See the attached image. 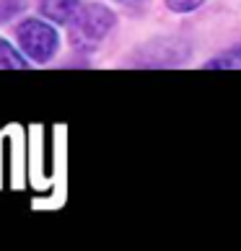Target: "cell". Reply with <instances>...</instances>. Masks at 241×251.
Returning <instances> with one entry per match:
<instances>
[{"mask_svg": "<svg viewBox=\"0 0 241 251\" xmlns=\"http://www.w3.org/2000/svg\"><path fill=\"white\" fill-rule=\"evenodd\" d=\"M70 26V42L78 52H91L96 50L107 34L114 29V13L101 3L80 5V11L73 16Z\"/></svg>", "mask_w": 241, "mask_h": 251, "instance_id": "cell-1", "label": "cell"}, {"mask_svg": "<svg viewBox=\"0 0 241 251\" xmlns=\"http://www.w3.org/2000/svg\"><path fill=\"white\" fill-rule=\"evenodd\" d=\"M16 36H18V44H21V52L36 62L52 60L60 44L57 31L47 21H39V18H26L24 24H18Z\"/></svg>", "mask_w": 241, "mask_h": 251, "instance_id": "cell-2", "label": "cell"}, {"mask_svg": "<svg viewBox=\"0 0 241 251\" xmlns=\"http://www.w3.org/2000/svg\"><path fill=\"white\" fill-rule=\"evenodd\" d=\"M83 0H39L42 16H47L54 24H70L73 16L80 11Z\"/></svg>", "mask_w": 241, "mask_h": 251, "instance_id": "cell-3", "label": "cell"}, {"mask_svg": "<svg viewBox=\"0 0 241 251\" xmlns=\"http://www.w3.org/2000/svg\"><path fill=\"white\" fill-rule=\"evenodd\" d=\"M26 60L5 39H0V70H24Z\"/></svg>", "mask_w": 241, "mask_h": 251, "instance_id": "cell-4", "label": "cell"}, {"mask_svg": "<svg viewBox=\"0 0 241 251\" xmlns=\"http://www.w3.org/2000/svg\"><path fill=\"white\" fill-rule=\"evenodd\" d=\"M205 68H210V70L213 68H218V70H236V68H241V47L220 54V57H215V60H210Z\"/></svg>", "mask_w": 241, "mask_h": 251, "instance_id": "cell-5", "label": "cell"}, {"mask_svg": "<svg viewBox=\"0 0 241 251\" xmlns=\"http://www.w3.org/2000/svg\"><path fill=\"white\" fill-rule=\"evenodd\" d=\"M205 0H166V5L171 8L174 13H189L194 8H200Z\"/></svg>", "mask_w": 241, "mask_h": 251, "instance_id": "cell-6", "label": "cell"}, {"mask_svg": "<svg viewBox=\"0 0 241 251\" xmlns=\"http://www.w3.org/2000/svg\"><path fill=\"white\" fill-rule=\"evenodd\" d=\"M119 3H140V0H119Z\"/></svg>", "mask_w": 241, "mask_h": 251, "instance_id": "cell-7", "label": "cell"}]
</instances>
